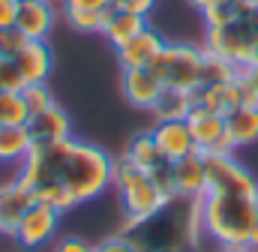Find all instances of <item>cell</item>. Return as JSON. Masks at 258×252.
<instances>
[{"label": "cell", "mask_w": 258, "mask_h": 252, "mask_svg": "<svg viewBox=\"0 0 258 252\" xmlns=\"http://www.w3.org/2000/svg\"><path fill=\"white\" fill-rule=\"evenodd\" d=\"M120 90H123L129 105H135L141 111H150L153 102L162 96L165 84L150 66H138V69H123L120 72Z\"/></svg>", "instance_id": "obj_10"}, {"label": "cell", "mask_w": 258, "mask_h": 252, "mask_svg": "<svg viewBox=\"0 0 258 252\" xmlns=\"http://www.w3.org/2000/svg\"><path fill=\"white\" fill-rule=\"evenodd\" d=\"M216 252H252L249 246H219Z\"/></svg>", "instance_id": "obj_37"}, {"label": "cell", "mask_w": 258, "mask_h": 252, "mask_svg": "<svg viewBox=\"0 0 258 252\" xmlns=\"http://www.w3.org/2000/svg\"><path fill=\"white\" fill-rule=\"evenodd\" d=\"M201 222L204 234L219 246H246L258 225V204L246 195L207 192L201 198Z\"/></svg>", "instance_id": "obj_2"}, {"label": "cell", "mask_w": 258, "mask_h": 252, "mask_svg": "<svg viewBox=\"0 0 258 252\" xmlns=\"http://www.w3.org/2000/svg\"><path fill=\"white\" fill-rule=\"evenodd\" d=\"M117 234L129 237L135 252H195L204 234L201 198L174 195L159 213L147 219L123 216Z\"/></svg>", "instance_id": "obj_1"}, {"label": "cell", "mask_w": 258, "mask_h": 252, "mask_svg": "<svg viewBox=\"0 0 258 252\" xmlns=\"http://www.w3.org/2000/svg\"><path fill=\"white\" fill-rule=\"evenodd\" d=\"M192 108H195V102H192V93H189V90L165 87V90H162V96L153 102L150 114H153V120H156V123H159V120H186Z\"/></svg>", "instance_id": "obj_19"}, {"label": "cell", "mask_w": 258, "mask_h": 252, "mask_svg": "<svg viewBox=\"0 0 258 252\" xmlns=\"http://www.w3.org/2000/svg\"><path fill=\"white\" fill-rule=\"evenodd\" d=\"M201 66H204V45L189 42H165L150 69L162 78L165 87L174 90H189L201 87Z\"/></svg>", "instance_id": "obj_5"}, {"label": "cell", "mask_w": 258, "mask_h": 252, "mask_svg": "<svg viewBox=\"0 0 258 252\" xmlns=\"http://www.w3.org/2000/svg\"><path fill=\"white\" fill-rule=\"evenodd\" d=\"M240 75V66H234L231 60L210 54L204 48V66H201V87H216V84H228Z\"/></svg>", "instance_id": "obj_22"}, {"label": "cell", "mask_w": 258, "mask_h": 252, "mask_svg": "<svg viewBox=\"0 0 258 252\" xmlns=\"http://www.w3.org/2000/svg\"><path fill=\"white\" fill-rule=\"evenodd\" d=\"M186 123H189V132L195 138L198 153H234L237 150L231 135L225 132V117L222 114L195 105L189 111V117H186Z\"/></svg>", "instance_id": "obj_8"}, {"label": "cell", "mask_w": 258, "mask_h": 252, "mask_svg": "<svg viewBox=\"0 0 258 252\" xmlns=\"http://www.w3.org/2000/svg\"><path fill=\"white\" fill-rule=\"evenodd\" d=\"M174 195H183V198H204L207 195L204 153H189V156L174 162Z\"/></svg>", "instance_id": "obj_15"}, {"label": "cell", "mask_w": 258, "mask_h": 252, "mask_svg": "<svg viewBox=\"0 0 258 252\" xmlns=\"http://www.w3.org/2000/svg\"><path fill=\"white\" fill-rule=\"evenodd\" d=\"M246 246H249L252 252H258V225H255V231L249 234V243H246Z\"/></svg>", "instance_id": "obj_36"}, {"label": "cell", "mask_w": 258, "mask_h": 252, "mask_svg": "<svg viewBox=\"0 0 258 252\" xmlns=\"http://www.w3.org/2000/svg\"><path fill=\"white\" fill-rule=\"evenodd\" d=\"M12 63H15V69H18L24 87H27V84H42V81H48L51 66H54V57H51V48H48L45 42L27 39L24 48L12 57Z\"/></svg>", "instance_id": "obj_13"}, {"label": "cell", "mask_w": 258, "mask_h": 252, "mask_svg": "<svg viewBox=\"0 0 258 252\" xmlns=\"http://www.w3.org/2000/svg\"><path fill=\"white\" fill-rule=\"evenodd\" d=\"M147 174H150V180L156 183V189H159L165 198H174V162L162 159V162H159V165H153Z\"/></svg>", "instance_id": "obj_26"}, {"label": "cell", "mask_w": 258, "mask_h": 252, "mask_svg": "<svg viewBox=\"0 0 258 252\" xmlns=\"http://www.w3.org/2000/svg\"><path fill=\"white\" fill-rule=\"evenodd\" d=\"M60 210H54L51 204L45 201H33L30 210L21 216V225L15 231V243L21 249H39L45 243H51L57 237V228H60Z\"/></svg>", "instance_id": "obj_7"}, {"label": "cell", "mask_w": 258, "mask_h": 252, "mask_svg": "<svg viewBox=\"0 0 258 252\" xmlns=\"http://www.w3.org/2000/svg\"><path fill=\"white\" fill-rule=\"evenodd\" d=\"M15 15H18V0H0V30L15 27Z\"/></svg>", "instance_id": "obj_32"}, {"label": "cell", "mask_w": 258, "mask_h": 252, "mask_svg": "<svg viewBox=\"0 0 258 252\" xmlns=\"http://www.w3.org/2000/svg\"><path fill=\"white\" fill-rule=\"evenodd\" d=\"M123 156H126L135 168H141V171H150L153 165H159V162L165 159V156L159 153V147H156V141H153L150 129H147V132H135V135L129 138Z\"/></svg>", "instance_id": "obj_21"}, {"label": "cell", "mask_w": 258, "mask_h": 252, "mask_svg": "<svg viewBox=\"0 0 258 252\" xmlns=\"http://www.w3.org/2000/svg\"><path fill=\"white\" fill-rule=\"evenodd\" d=\"M111 186L120 195L123 216H132V219H147V216L159 213L168 204V198L156 189L150 174L135 168L126 156L114 159V180H111Z\"/></svg>", "instance_id": "obj_4"}, {"label": "cell", "mask_w": 258, "mask_h": 252, "mask_svg": "<svg viewBox=\"0 0 258 252\" xmlns=\"http://www.w3.org/2000/svg\"><path fill=\"white\" fill-rule=\"evenodd\" d=\"M30 114L21 90H0V126H27Z\"/></svg>", "instance_id": "obj_23"}, {"label": "cell", "mask_w": 258, "mask_h": 252, "mask_svg": "<svg viewBox=\"0 0 258 252\" xmlns=\"http://www.w3.org/2000/svg\"><path fill=\"white\" fill-rule=\"evenodd\" d=\"M30 147H33V138L27 126H0V162L3 165H21Z\"/></svg>", "instance_id": "obj_20"}, {"label": "cell", "mask_w": 258, "mask_h": 252, "mask_svg": "<svg viewBox=\"0 0 258 252\" xmlns=\"http://www.w3.org/2000/svg\"><path fill=\"white\" fill-rule=\"evenodd\" d=\"M207 168V192L216 195H258V180L234 159V153H204Z\"/></svg>", "instance_id": "obj_6"}, {"label": "cell", "mask_w": 258, "mask_h": 252, "mask_svg": "<svg viewBox=\"0 0 258 252\" xmlns=\"http://www.w3.org/2000/svg\"><path fill=\"white\" fill-rule=\"evenodd\" d=\"M150 135H153L159 153L168 162H177V159H183L189 153H198L195 138H192V132H189V123L186 120H159V123H153Z\"/></svg>", "instance_id": "obj_12"}, {"label": "cell", "mask_w": 258, "mask_h": 252, "mask_svg": "<svg viewBox=\"0 0 258 252\" xmlns=\"http://www.w3.org/2000/svg\"><path fill=\"white\" fill-rule=\"evenodd\" d=\"M114 0H63V9H84V12H105Z\"/></svg>", "instance_id": "obj_31"}, {"label": "cell", "mask_w": 258, "mask_h": 252, "mask_svg": "<svg viewBox=\"0 0 258 252\" xmlns=\"http://www.w3.org/2000/svg\"><path fill=\"white\" fill-rule=\"evenodd\" d=\"M189 3H192L195 9H201V12H204V9H210V6H219V3H228V0H189Z\"/></svg>", "instance_id": "obj_35"}, {"label": "cell", "mask_w": 258, "mask_h": 252, "mask_svg": "<svg viewBox=\"0 0 258 252\" xmlns=\"http://www.w3.org/2000/svg\"><path fill=\"white\" fill-rule=\"evenodd\" d=\"M201 15H204V27H222V24H231V21L237 18L231 0H228V3H219V6H210V9H204Z\"/></svg>", "instance_id": "obj_27"}, {"label": "cell", "mask_w": 258, "mask_h": 252, "mask_svg": "<svg viewBox=\"0 0 258 252\" xmlns=\"http://www.w3.org/2000/svg\"><path fill=\"white\" fill-rule=\"evenodd\" d=\"M117 9H126V12H138V15H150L156 0H114Z\"/></svg>", "instance_id": "obj_33"}, {"label": "cell", "mask_w": 258, "mask_h": 252, "mask_svg": "<svg viewBox=\"0 0 258 252\" xmlns=\"http://www.w3.org/2000/svg\"><path fill=\"white\" fill-rule=\"evenodd\" d=\"M111 9L105 12H84V9H63V18L69 21V27L81 30V33H102L105 27V18H108Z\"/></svg>", "instance_id": "obj_24"}, {"label": "cell", "mask_w": 258, "mask_h": 252, "mask_svg": "<svg viewBox=\"0 0 258 252\" xmlns=\"http://www.w3.org/2000/svg\"><path fill=\"white\" fill-rule=\"evenodd\" d=\"M252 3H258V0H252Z\"/></svg>", "instance_id": "obj_39"}, {"label": "cell", "mask_w": 258, "mask_h": 252, "mask_svg": "<svg viewBox=\"0 0 258 252\" xmlns=\"http://www.w3.org/2000/svg\"><path fill=\"white\" fill-rule=\"evenodd\" d=\"M144 27H147V15H138V12H126V9L111 6V12H108V18H105V27H102V36H105L114 48H120V45L129 42L132 36H138Z\"/></svg>", "instance_id": "obj_17"}, {"label": "cell", "mask_w": 258, "mask_h": 252, "mask_svg": "<svg viewBox=\"0 0 258 252\" xmlns=\"http://www.w3.org/2000/svg\"><path fill=\"white\" fill-rule=\"evenodd\" d=\"M54 252H96V243H90L84 237H60L54 243Z\"/></svg>", "instance_id": "obj_29"}, {"label": "cell", "mask_w": 258, "mask_h": 252, "mask_svg": "<svg viewBox=\"0 0 258 252\" xmlns=\"http://www.w3.org/2000/svg\"><path fill=\"white\" fill-rule=\"evenodd\" d=\"M54 24H57L54 0H18L15 30H21V36H24V39L45 42Z\"/></svg>", "instance_id": "obj_9"}, {"label": "cell", "mask_w": 258, "mask_h": 252, "mask_svg": "<svg viewBox=\"0 0 258 252\" xmlns=\"http://www.w3.org/2000/svg\"><path fill=\"white\" fill-rule=\"evenodd\" d=\"M243 75H246V81L252 84V90H255V96H258V63L255 66H246V69H240Z\"/></svg>", "instance_id": "obj_34"}, {"label": "cell", "mask_w": 258, "mask_h": 252, "mask_svg": "<svg viewBox=\"0 0 258 252\" xmlns=\"http://www.w3.org/2000/svg\"><path fill=\"white\" fill-rule=\"evenodd\" d=\"M33 192L18 180V174L6 183H0V234L3 237H15L18 225H21V216L30 210L33 204Z\"/></svg>", "instance_id": "obj_11"}, {"label": "cell", "mask_w": 258, "mask_h": 252, "mask_svg": "<svg viewBox=\"0 0 258 252\" xmlns=\"http://www.w3.org/2000/svg\"><path fill=\"white\" fill-rule=\"evenodd\" d=\"M225 132L231 135L234 147H249L258 141V105H243L225 114Z\"/></svg>", "instance_id": "obj_18"}, {"label": "cell", "mask_w": 258, "mask_h": 252, "mask_svg": "<svg viewBox=\"0 0 258 252\" xmlns=\"http://www.w3.org/2000/svg\"><path fill=\"white\" fill-rule=\"evenodd\" d=\"M21 87H24V81H21L15 63L0 60V90H21Z\"/></svg>", "instance_id": "obj_28"}, {"label": "cell", "mask_w": 258, "mask_h": 252, "mask_svg": "<svg viewBox=\"0 0 258 252\" xmlns=\"http://www.w3.org/2000/svg\"><path fill=\"white\" fill-rule=\"evenodd\" d=\"M27 132L33 141H60V138H72V120L54 102L51 108H45L27 120Z\"/></svg>", "instance_id": "obj_16"}, {"label": "cell", "mask_w": 258, "mask_h": 252, "mask_svg": "<svg viewBox=\"0 0 258 252\" xmlns=\"http://www.w3.org/2000/svg\"><path fill=\"white\" fill-rule=\"evenodd\" d=\"M60 183L66 186V192L75 198V204L93 201L102 192L111 189L114 180V156H108L102 147L78 141L72 144V150L66 153L63 165H60Z\"/></svg>", "instance_id": "obj_3"}, {"label": "cell", "mask_w": 258, "mask_h": 252, "mask_svg": "<svg viewBox=\"0 0 258 252\" xmlns=\"http://www.w3.org/2000/svg\"><path fill=\"white\" fill-rule=\"evenodd\" d=\"M162 45H165V39L147 24L138 36H132L129 42H123V45L117 48V63H120V69L150 66V63L156 60V54L162 51Z\"/></svg>", "instance_id": "obj_14"}, {"label": "cell", "mask_w": 258, "mask_h": 252, "mask_svg": "<svg viewBox=\"0 0 258 252\" xmlns=\"http://www.w3.org/2000/svg\"><path fill=\"white\" fill-rule=\"evenodd\" d=\"M255 204H258V195H255Z\"/></svg>", "instance_id": "obj_38"}, {"label": "cell", "mask_w": 258, "mask_h": 252, "mask_svg": "<svg viewBox=\"0 0 258 252\" xmlns=\"http://www.w3.org/2000/svg\"><path fill=\"white\" fill-rule=\"evenodd\" d=\"M96 252H135V246L129 243V237H123V234H111V237L96 243Z\"/></svg>", "instance_id": "obj_30"}, {"label": "cell", "mask_w": 258, "mask_h": 252, "mask_svg": "<svg viewBox=\"0 0 258 252\" xmlns=\"http://www.w3.org/2000/svg\"><path fill=\"white\" fill-rule=\"evenodd\" d=\"M21 99H24V105H27V114H30V117L54 105V93L48 90V84H45V81H42V84H27V87H21Z\"/></svg>", "instance_id": "obj_25"}]
</instances>
